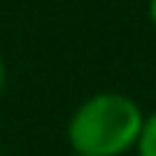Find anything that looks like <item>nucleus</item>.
<instances>
[{"label": "nucleus", "instance_id": "obj_1", "mask_svg": "<svg viewBox=\"0 0 156 156\" xmlns=\"http://www.w3.org/2000/svg\"><path fill=\"white\" fill-rule=\"evenodd\" d=\"M145 110L139 101L116 90H101L73 110L67 139L81 156H124L136 151Z\"/></svg>", "mask_w": 156, "mask_h": 156}, {"label": "nucleus", "instance_id": "obj_2", "mask_svg": "<svg viewBox=\"0 0 156 156\" xmlns=\"http://www.w3.org/2000/svg\"><path fill=\"white\" fill-rule=\"evenodd\" d=\"M136 153L139 156H156V110L145 113V122L139 130V142H136Z\"/></svg>", "mask_w": 156, "mask_h": 156}, {"label": "nucleus", "instance_id": "obj_3", "mask_svg": "<svg viewBox=\"0 0 156 156\" xmlns=\"http://www.w3.org/2000/svg\"><path fill=\"white\" fill-rule=\"evenodd\" d=\"M147 20H151V26L156 29V0H147Z\"/></svg>", "mask_w": 156, "mask_h": 156}, {"label": "nucleus", "instance_id": "obj_4", "mask_svg": "<svg viewBox=\"0 0 156 156\" xmlns=\"http://www.w3.org/2000/svg\"><path fill=\"white\" fill-rule=\"evenodd\" d=\"M6 90V61H3V52H0V95Z\"/></svg>", "mask_w": 156, "mask_h": 156}, {"label": "nucleus", "instance_id": "obj_5", "mask_svg": "<svg viewBox=\"0 0 156 156\" xmlns=\"http://www.w3.org/2000/svg\"><path fill=\"white\" fill-rule=\"evenodd\" d=\"M69 156H81V153H69Z\"/></svg>", "mask_w": 156, "mask_h": 156}, {"label": "nucleus", "instance_id": "obj_6", "mask_svg": "<svg viewBox=\"0 0 156 156\" xmlns=\"http://www.w3.org/2000/svg\"><path fill=\"white\" fill-rule=\"evenodd\" d=\"M0 156H3V153H0Z\"/></svg>", "mask_w": 156, "mask_h": 156}]
</instances>
